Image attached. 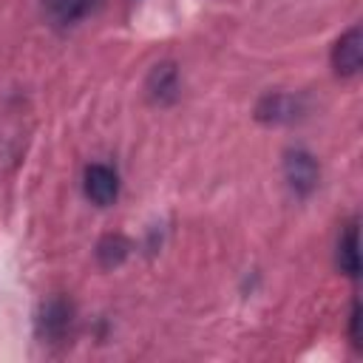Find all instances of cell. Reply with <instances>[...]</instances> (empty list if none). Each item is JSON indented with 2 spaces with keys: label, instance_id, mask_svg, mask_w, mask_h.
<instances>
[{
  "label": "cell",
  "instance_id": "cell-1",
  "mask_svg": "<svg viewBox=\"0 0 363 363\" xmlns=\"http://www.w3.org/2000/svg\"><path fill=\"white\" fill-rule=\"evenodd\" d=\"M284 176L295 196H309L318 187L320 170L309 150L295 147V150H286V156H284Z\"/></svg>",
  "mask_w": 363,
  "mask_h": 363
},
{
  "label": "cell",
  "instance_id": "cell-2",
  "mask_svg": "<svg viewBox=\"0 0 363 363\" xmlns=\"http://www.w3.org/2000/svg\"><path fill=\"white\" fill-rule=\"evenodd\" d=\"M303 113V102L301 96L275 91V94H264L255 105V119L267 122V125H284V122H295Z\"/></svg>",
  "mask_w": 363,
  "mask_h": 363
},
{
  "label": "cell",
  "instance_id": "cell-3",
  "mask_svg": "<svg viewBox=\"0 0 363 363\" xmlns=\"http://www.w3.org/2000/svg\"><path fill=\"white\" fill-rule=\"evenodd\" d=\"M82 187H85V196L96 207H108L119 196V176L108 164H88L82 176Z\"/></svg>",
  "mask_w": 363,
  "mask_h": 363
},
{
  "label": "cell",
  "instance_id": "cell-4",
  "mask_svg": "<svg viewBox=\"0 0 363 363\" xmlns=\"http://www.w3.org/2000/svg\"><path fill=\"white\" fill-rule=\"evenodd\" d=\"M363 62V34L360 26H352L332 48V68L340 77H354Z\"/></svg>",
  "mask_w": 363,
  "mask_h": 363
},
{
  "label": "cell",
  "instance_id": "cell-5",
  "mask_svg": "<svg viewBox=\"0 0 363 363\" xmlns=\"http://www.w3.org/2000/svg\"><path fill=\"white\" fill-rule=\"evenodd\" d=\"M147 99L156 105H170L179 96V68L176 62H159L150 68L147 82H145Z\"/></svg>",
  "mask_w": 363,
  "mask_h": 363
},
{
  "label": "cell",
  "instance_id": "cell-6",
  "mask_svg": "<svg viewBox=\"0 0 363 363\" xmlns=\"http://www.w3.org/2000/svg\"><path fill=\"white\" fill-rule=\"evenodd\" d=\"M71 326V306L62 298H54L40 312V335L48 340H62Z\"/></svg>",
  "mask_w": 363,
  "mask_h": 363
},
{
  "label": "cell",
  "instance_id": "cell-7",
  "mask_svg": "<svg viewBox=\"0 0 363 363\" xmlns=\"http://www.w3.org/2000/svg\"><path fill=\"white\" fill-rule=\"evenodd\" d=\"M96 6H99V0H45L48 17L57 26H74L82 17H88Z\"/></svg>",
  "mask_w": 363,
  "mask_h": 363
},
{
  "label": "cell",
  "instance_id": "cell-8",
  "mask_svg": "<svg viewBox=\"0 0 363 363\" xmlns=\"http://www.w3.org/2000/svg\"><path fill=\"white\" fill-rule=\"evenodd\" d=\"M337 267L349 278L360 275V252H357V224H349L337 241Z\"/></svg>",
  "mask_w": 363,
  "mask_h": 363
},
{
  "label": "cell",
  "instance_id": "cell-9",
  "mask_svg": "<svg viewBox=\"0 0 363 363\" xmlns=\"http://www.w3.org/2000/svg\"><path fill=\"white\" fill-rule=\"evenodd\" d=\"M125 255H128V241L122 235H105L96 247V258L102 267H116L122 264Z\"/></svg>",
  "mask_w": 363,
  "mask_h": 363
},
{
  "label": "cell",
  "instance_id": "cell-10",
  "mask_svg": "<svg viewBox=\"0 0 363 363\" xmlns=\"http://www.w3.org/2000/svg\"><path fill=\"white\" fill-rule=\"evenodd\" d=\"M360 320H363V318H360V303L354 301V303H352V315H349V332H352V343H354V346H360V343H363Z\"/></svg>",
  "mask_w": 363,
  "mask_h": 363
}]
</instances>
